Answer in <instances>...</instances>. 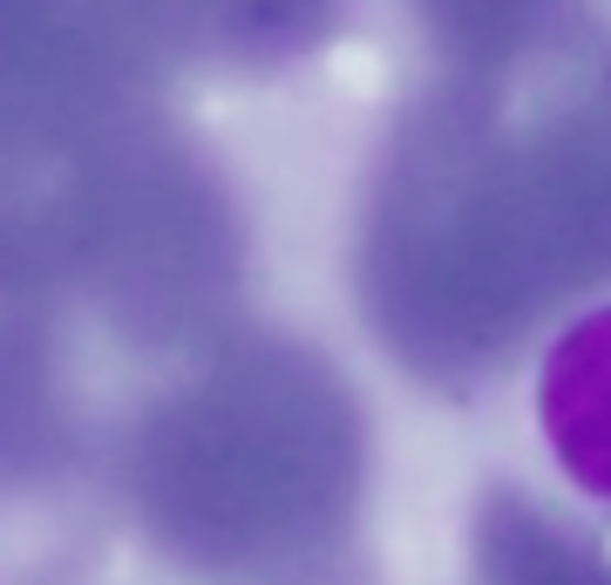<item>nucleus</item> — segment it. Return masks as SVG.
Here are the masks:
<instances>
[{
  "label": "nucleus",
  "mask_w": 611,
  "mask_h": 585,
  "mask_svg": "<svg viewBox=\"0 0 611 585\" xmlns=\"http://www.w3.org/2000/svg\"><path fill=\"white\" fill-rule=\"evenodd\" d=\"M422 14L469 75H497L564 21V0H422Z\"/></svg>",
  "instance_id": "obj_7"
},
{
  "label": "nucleus",
  "mask_w": 611,
  "mask_h": 585,
  "mask_svg": "<svg viewBox=\"0 0 611 585\" xmlns=\"http://www.w3.org/2000/svg\"><path fill=\"white\" fill-rule=\"evenodd\" d=\"M537 415L564 477L611 503V306L570 321L550 340L537 375Z\"/></svg>",
  "instance_id": "obj_4"
},
{
  "label": "nucleus",
  "mask_w": 611,
  "mask_h": 585,
  "mask_svg": "<svg viewBox=\"0 0 611 585\" xmlns=\"http://www.w3.org/2000/svg\"><path fill=\"white\" fill-rule=\"evenodd\" d=\"M8 137L21 150L8 218L21 280H75L143 340H184L225 314L231 212L177 143L130 123V102Z\"/></svg>",
  "instance_id": "obj_3"
},
{
  "label": "nucleus",
  "mask_w": 611,
  "mask_h": 585,
  "mask_svg": "<svg viewBox=\"0 0 611 585\" xmlns=\"http://www.w3.org/2000/svg\"><path fill=\"white\" fill-rule=\"evenodd\" d=\"M611 272V89L510 130L476 96L407 116L360 225V293L407 368L462 381Z\"/></svg>",
  "instance_id": "obj_1"
},
{
  "label": "nucleus",
  "mask_w": 611,
  "mask_h": 585,
  "mask_svg": "<svg viewBox=\"0 0 611 585\" xmlns=\"http://www.w3.org/2000/svg\"><path fill=\"white\" fill-rule=\"evenodd\" d=\"M122 484L156 544L197 572H299L353 518L360 422L306 347L231 340L137 422Z\"/></svg>",
  "instance_id": "obj_2"
},
{
  "label": "nucleus",
  "mask_w": 611,
  "mask_h": 585,
  "mask_svg": "<svg viewBox=\"0 0 611 585\" xmlns=\"http://www.w3.org/2000/svg\"><path fill=\"white\" fill-rule=\"evenodd\" d=\"M171 48L218 55H285L326 28L334 0H137Z\"/></svg>",
  "instance_id": "obj_5"
},
{
  "label": "nucleus",
  "mask_w": 611,
  "mask_h": 585,
  "mask_svg": "<svg viewBox=\"0 0 611 585\" xmlns=\"http://www.w3.org/2000/svg\"><path fill=\"white\" fill-rule=\"evenodd\" d=\"M476 572H482V585H611L591 544H578L523 497H497L482 511Z\"/></svg>",
  "instance_id": "obj_6"
}]
</instances>
